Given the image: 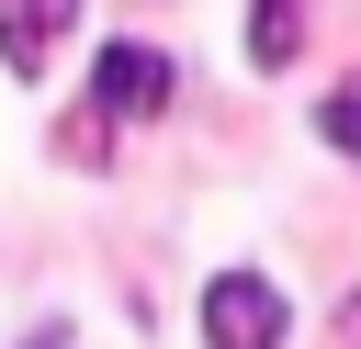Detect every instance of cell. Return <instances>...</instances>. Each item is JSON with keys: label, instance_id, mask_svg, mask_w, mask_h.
I'll list each match as a JSON object with an SVG mask.
<instances>
[{"label": "cell", "instance_id": "obj_1", "mask_svg": "<svg viewBox=\"0 0 361 349\" xmlns=\"http://www.w3.org/2000/svg\"><path fill=\"white\" fill-rule=\"evenodd\" d=\"M169 79H180V68H169L158 45L113 34V45L90 56V113H102V124H147V113H169Z\"/></svg>", "mask_w": 361, "mask_h": 349}, {"label": "cell", "instance_id": "obj_2", "mask_svg": "<svg viewBox=\"0 0 361 349\" xmlns=\"http://www.w3.org/2000/svg\"><path fill=\"white\" fill-rule=\"evenodd\" d=\"M282 293L259 281V270H214L203 281V349H282Z\"/></svg>", "mask_w": 361, "mask_h": 349}, {"label": "cell", "instance_id": "obj_3", "mask_svg": "<svg viewBox=\"0 0 361 349\" xmlns=\"http://www.w3.org/2000/svg\"><path fill=\"white\" fill-rule=\"evenodd\" d=\"M79 23V0H0V68L11 79H45V45Z\"/></svg>", "mask_w": 361, "mask_h": 349}, {"label": "cell", "instance_id": "obj_4", "mask_svg": "<svg viewBox=\"0 0 361 349\" xmlns=\"http://www.w3.org/2000/svg\"><path fill=\"white\" fill-rule=\"evenodd\" d=\"M293 45H305V0H259L248 11V68H293Z\"/></svg>", "mask_w": 361, "mask_h": 349}, {"label": "cell", "instance_id": "obj_5", "mask_svg": "<svg viewBox=\"0 0 361 349\" xmlns=\"http://www.w3.org/2000/svg\"><path fill=\"white\" fill-rule=\"evenodd\" d=\"M316 135H327V146H338V158H361V79H350V90H327V101H316Z\"/></svg>", "mask_w": 361, "mask_h": 349}]
</instances>
